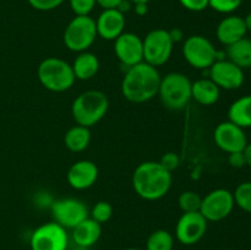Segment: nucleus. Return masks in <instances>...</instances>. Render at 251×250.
Listing matches in <instances>:
<instances>
[{
	"label": "nucleus",
	"instance_id": "obj_12",
	"mask_svg": "<svg viewBox=\"0 0 251 250\" xmlns=\"http://www.w3.org/2000/svg\"><path fill=\"white\" fill-rule=\"evenodd\" d=\"M207 230V220L198 212H185L180 216L176 225V237L184 245L200 242Z\"/></svg>",
	"mask_w": 251,
	"mask_h": 250
},
{
	"label": "nucleus",
	"instance_id": "obj_30",
	"mask_svg": "<svg viewBox=\"0 0 251 250\" xmlns=\"http://www.w3.org/2000/svg\"><path fill=\"white\" fill-rule=\"evenodd\" d=\"M69 4L75 16H86L93 11L97 1L96 0H69Z\"/></svg>",
	"mask_w": 251,
	"mask_h": 250
},
{
	"label": "nucleus",
	"instance_id": "obj_7",
	"mask_svg": "<svg viewBox=\"0 0 251 250\" xmlns=\"http://www.w3.org/2000/svg\"><path fill=\"white\" fill-rule=\"evenodd\" d=\"M144 46V61L150 65H164L171 59L174 42L172 41L169 31L163 28H156L150 31L142 39Z\"/></svg>",
	"mask_w": 251,
	"mask_h": 250
},
{
	"label": "nucleus",
	"instance_id": "obj_36",
	"mask_svg": "<svg viewBox=\"0 0 251 250\" xmlns=\"http://www.w3.org/2000/svg\"><path fill=\"white\" fill-rule=\"evenodd\" d=\"M134 10L137 16H145L149 11V7H147V4L140 2V4H134Z\"/></svg>",
	"mask_w": 251,
	"mask_h": 250
},
{
	"label": "nucleus",
	"instance_id": "obj_11",
	"mask_svg": "<svg viewBox=\"0 0 251 250\" xmlns=\"http://www.w3.org/2000/svg\"><path fill=\"white\" fill-rule=\"evenodd\" d=\"M51 216L54 222L61 227L73 229L80 222L88 217V210L85 203L78 199H59L51 203Z\"/></svg>",
	"mask_w": 251,
	"mask_h": 250
},
{
	"label": "nucleus",
	"instance_id": "obj_34",
	"mask_svg": "<svg viewBox=\"0 0 251 250\" xmlns=\"http://www.w3.org/2000/svg\"><path fill=\"white\" fill-rule=\"evenodd\" d=\"M228 163L233 168H243L244 166H247V158H245L244 151L233 152V153L228 154Z\"/></svg>",
	"mask_w": 251,
	"mask_h": 250
},
{
	"label": "nucleus",
	"instance_id": "obj_18",
	"mask_svg": "<svg viewBox=\"0 0 251 250\" xmlns=\"http://www.w3.org/2000/svg\"><path fill=\"white\" fill-rule=\"evenodd\" d=\"M247 32L244 19L237 15H229L218 24L216 28V37L221 43L228 47L244 38Z\"/></svg>",
	"mask_w": 251,
	"mask_h": 250
},
{
	"label": "nucleus",
	"instance_id": "obj_19",
	"mask_svg": "<svg viewBox=\"0 0 251 250\" xmlns=\"http://www.w3.org/2000/svg\"><path fill=\"white\" fill-rule=\"evenodd\" d=\"M102 234L100 223L96 222L91 217H87L82 222L73 228V239L78 247L88 248L95 245L100 240Z\"/></svg>",
	"mask_w": 251,
	"mask_h": 250
},
{
	"label": "nucleus",
	"instance_id": "obj_44",
	"mask_svg": "<svg viewBox=\"0 0 251 250\" xmlns=\"http://www.w3.org/2000/svg\"><path fill=\"white\" fill-rule=\"evenodd\" d=\"M250 42H251V39H250Z\"/></svg>",
	"mask_w": 251,
	"mask_h": 250
},
{
	"label": "nucleus",
	"instance_id": "obj_15",
	"mask_svg": "<svg viewBox=\"0 0 251 250\" xmlns=\"http://www.w3.org/2000/svg\"><path fill=\"white\" fill-rule=\"evenodd\" d=\"M114 53L123 65H136L144 61L142 39L131 32H124L114 41Z\"/></svg>",
	"mask_w": 251,
	"mask_h": 250
},
{
	"label": "nucleus",
	"instance_id": "obj_13",
	"mask_svg": "<svg viewBox=\"0 0 251 250\" xmlns=\"http://www.w3.org/2000/svg\"><path fill=\"white\" fill-rule=\"evenodd\" d=\"M213 139H215L216 145L218 149L227 152L228 154L233 152L244 151L248 145L247 135H245L244 129L234 123L223 122L216 126L215 132H213Z\"/></svg>",
	"mask_w": 251,
	"mask_h": 250
},
{
	"label": "nucleus",
	"instance_id": "obj_5",
	"mask_svg": "<svg viewBox=\"0 0 251 250\" xmlns=\"http://www.w3.org/2000/svg\"><path fill=\"white\" fill-rule=\"evenodd\" d=\"M190 78L181 73H169L161 78L158 97L166 108L181 110L191 100Z\"/></svg>",
	"mask_w": 251,
	"mask_h": 250
},
{
	"label": "nucleus",
	"instance_id": "obj_8",
	"mask_svg": "<svg viewBox=\"0 0 251 250\" xmlns=\"http://www.w3.org/2000/svg\"><path fill=\"white\" fill-rule=\"evenodd\" d=\"M183 55L189 65L202 70L212 66V64L217 60L218 51L210 39L205 36L194 34L184 41Z\"/></svg>",
	"mask_w": 251,
	"mask_h": 250
},
{
	"label": "nucleus",
	"instance_id": "obj_28",
	"mask_svg": "<svg viewBox=\"0 0 251 250\" xmlns=\"http://www.w3.org/2000/svg\"><path fill=\"white\" fill-rule=\"evenodd\" d=\"M113 207L108 201H98L91 211V218L98 223H105L112 218Z\"/></svg>",
	"mask_w": 251,
	"mask_h": 250
},
{
	"label": "nucleus",
	"instance_id": "obj_23",
	"mask_svg": "<svg viewBox=\"0 0 251 250\" xmlns=\"http://www.w3.org/2000/svg\"><path fill=\"white\" fill-rule=\"evenodd\" d=\"M226 55L229 61L239 66L240 69L251 68V42L248 38L239 39L235 43L227 47Z\"/></svg>",
	"mask_w": 251,
	"mask_h": 250
},
{
	"label": "nucleus",
	"instance_id": "obj_37",
	"mask_svg": "<svg viewBox=\"0 0 251 250\" xmlns=\"http://www.w3.org/2000/svg\"><path fill=\"white\" fill-rule=\"evenodd\" d=\"M169 34H171V38L174 43H176V42H180L181 39H183V32H181V29H179V28L172 29V31H169Z\"/></svg>",
	"mask_w": 251,
	"mask_h": 250
},
{
	"label": "nucleus",
	"instance_id": "obj_27",
	"mask_svg": "<svg viewBox=\"0 0 251 250\" xmlns=\"http://www.w3.org/2000/svg\"><path fill=\"white\" fill-rule=\"evenodd\" d=\"M202 198L196 191H184L179 195L178 203L183 213L185 212H198L200 211Z\"/></svg>",
	"mask_w": 251,
	"mask_h": 250
},
{
	"label": "nucleus",
	"instance_id": "obj_3",
	"mask_svg": "<svg viewBox=\"0 0 251 250\" xmlns=\"http://www.w3.org/2000/svg\"><path fill=\"white\" fill-rule=\"evenodd\" d=\"M109 100L105 93L98 90H88L80 93L71 104V115L77 125L92 127L105 117Z\"/></svg>",
	"mask_w": 251,
	"mask_h": 250
},
{
	"label": "nucleus",
	"instance_id": "obj_2",
	"mask_svg": "<svg viewBox=\"0 0 251 250\" xmlns=\"http://www.w3.org/2000/svg\"><path fill=\"white\" fill-rule=\"evenodd\" d=\"M171 172L159 162H142L132 173V188L141 199L156 201L167 195L172 186Z\"/></svg>",
	"mask_w": 251,
	"mask_h": 250
},
{
	"label": "nucleus",
	"instance_id": "obj_22",
	"mask_svg": "<svg viewBox=\"0 0 251 250\" xmlns=\"http://www.w3.org/2000/svg\"><path fill=\"white\" fill-rule=\"evenodd\" d=\"M228 120L243 129L251 127V95L243 96L230 104Z\"/></svg>",
	"mask_w": 251,
	"mask_h": 250
},
{
	"label": "nucleus",
	"instance_id": "obj_35",
	"mask_svg": "<svg viewBox=\"0 0 251 250\" xmlns=\"http://www.w3.org/2000/svg\"><path fill=\"white\" fill-rule=\"evenodd\" d=\"M97 4L103 9H117L118 5L123 1V0H96Z\"/></svg>",
	"mask_w": 251,
	"mask_h": 250
},
{
	"label": "nucleus",
	"instance_id": "obj_39",
	"mask_svg": "<svg viewBox=\"0 0 251 250\" xmlns=\"http://www.w3.org/2000/svg\"><path fill=\"white\" fill-rule=\"evenodd\" d=\"M245 158H247V166H249L251 168V142H248L247 147L244 150Z\"/></svg>",
	"mask_w": 251,
	"mask_h": 250
},
{
	"label": "nucleus",
	"instance_id": "obj_41",
	"mask_svg": "<svg viewBox=\"0 0 251 250\" xmlns=\"http://www.w3.org/2000/svg\"><path fill=\"white\" fill-rule=\"evenodd\" d=\"M130 1H131L132 4H140V2H142V4H149L151 0H130Z\"/></svg>",
	"mask_w": 251,
	"mask_h": 250
},
{
	"label": "nucleus",
	"instance_id": "obj_29",
	"mask_svg": "<svg viewBox=\"0 0 251 250\" xmlns=\"http://www.w3.org/2000/svg\"><path fill=\"white\" fill-rule=\"evenodd\" d=\"M243 0H208V6L221 14H230L242 5Z\"/></svg>",
	"mask_w": 251,
	"mask_h": 250
},
{
	"label": "nucleus",
	"instance_id": "obj_26",
	"mask_svg": "<svg viewBox=\"0 0 251 250\" xmlns=\"http://www.w3.org/2000/svg\"><path fill=\"white\" fill-rule=\"evenodd\" d=\"M235 205L245 212L251 213V181L240 183L233 193Z\"/></svg>",
	"mask_w": 251,
	"mask_h": 250
},
{
	"label": "nucleus",
	"instance_id": "obj_17",
	"mask_svg": "<svg viewBox=\"0 0 251 250\" xmlns=\"http://www.w3.org/2000/svg\"><path fill=\"white\" fill-rule=\"evenodd\" d=\"M125 15L118 9H103L96 21L97 36L105 41H115L125 28Z\"/></svg>",
	"mask_w": 251,
	"mask_h": 250
},
{
	"label": "nucleus",
	"instance_id": "obj_25",
	"mask_svg": "<svg viewBox=\"0 0 251 250\" xmlns=\"http://www.w3.org/2000/svg\"><path fill=\"white\" fill-rule=\"evenodd\" d=\"M174 238L168 230L157 229L147 238L146 250H173Z\"/></svg>",
	"mask_w": 251,
	"mask_h": 250
},
{
	"label": "nucleus",
	"instance_id": "obj_33",
	"mask_svg": "<svg viewBox=\"0 0 251 250\" xmlns=\"http://www.w3.org/2000/svg\"><path fill=\"white\" fill-rule=\"evenodd\" d=\"M180 5L193 12L203 11L208 7V0H179Z\"/></svg>",
	"mask_w": 251,
	"mask_h": 250
},
{
	"label": "nucleus",
	"instance_id": "obj_24",
	"mask_svg": "<svg viewBox=\"0 0 251 250\" xmlns=\"http://www.w3.org/2000/svg\"><path fill=\"white\" fill-rule=\"evenodd\" d=\"M91 131L88 127L76 124L70 127L64 136V144L71 152H82L90 145Z\"/></svg>",
	"mask_w": 251,
	"mask_h": 250
},
{
	"label": "nucleus",
	"instance_id": "obj_42",
	"mask_svg": "<svg viewBox=\"0 0 251 250\" xmlns=\"http://www.w3.org/2000/svg\"><path fill=\"white\" fill-rule=\"evenodd\" d=\"M124 250H142V249H139V248H126V249Z\"/></svg>",
	"mask_w": 251,
	"mask_h": 250
},
{
	"label": "nucleus",
	"instance_id": "obj_4",
	"mask_svg": "<svg viewBox=\"0 0 251 250\" xmlns=\"http://www.w3.org/2000/svg\"><path fill=\"white\" fill-rule=\"evenodd\" d=\"M37 76L44 88L51 92H65L75 83L73 66L56 56H49L41 61Z\"/></svg>",
	"mask_w": 251,
	"mask_h": 250
},
{
	"label": "nucleus",
	"instance_id": "obj_31",
	"mask_svg": "<svg viewBox=\"0 0 251 250\" xmlns=\"http://www.w3.org/2000/svg\"><path fill=\"white\" fill-rule=\"evenodd\" d=\"M27 1L38 11H50L60 6L65 0H27Z\"/></svg>",
	"mask_w": 251,
	"mask_h": 250
},
{
	"label": "nucleus",
	"instance_id": "obj_38",
	"mask_svg": "<svg viewBox=\"0 0 251 250\" xmlns=\"http://www.w3.org/2000/svg\"><path fill=\"white\" fill-rule=\"evenodd\" d=\"M131 5H132V2L130 1V0H123V1L118 5L117 9L119 10L120 12H123V14H125V12H127L131 10Z\"/></svg>",
	"mask_w": 251,
	"mask_h": 250
},
{
	"label": "nucleus",
	"instance_id": "obj_32",
	"mask_svg": "<svg viewBox=\"0 0 251 250\" xmlns=\"http://www.w3.org/2000/svg\"><path fill=\"white\" fill-rule=\"evenodd\" d=\"M159 163H161L167 171L172 173V172L176 171V169L179 167V164H180V159H179L178 154L174 153V152H167V153H164L163 156H162Z\"/></svg>",
	"mask_w": 251,
	"mask_h": 250
},
{
	"label": "nucleus",
	"instance_id": "obj_21",
	"mask_svg": "<svg viewBox=\"0 0 251 250\" xmlns=\"http://www.w3.org/2000/svg\"><path fill=\"white\" fill-rule=\"evenodd\" d=\"M71 66H73L74 75L77 80H91L97 75L100 70V60L96 54L86 50L78 53Z\"/></svg>",
	"mask_w": 251,
	"mask_h": 250
},
{
	"label": "nucleus",
	"instance_id": "obj_10",
	"mask_svg": "<svg viewBox=\"0 0 251 250\" xmlns=\"http://www.w3.org/2000/svg\"><path fill=\"white\" fill-rule=\"evenodd\" d=\"M69 235L56 222H48L34 229L31 237L32 250H66Z\"/></svg>",
	"mask_w": 251,
	"mask_h": 250
},
{
	"label": "nucleus",
	"instance_id": "obj_9",
	"mask_svg": "<svg viewBox=\"0 0 251 250\" xmlns=\"http://www.w3.org/2000/svg\"><path fill=\"white\" fill-rule=\"evenodd\" d=\"M235 202L232 191L227 189H215L201 201L200 212L207 222H220L232 213Z\"/></svg>",
	"mask_w": 251,
	"mask_h": 250
},
{
	"label": "nucleus",
	"instance_id": "obj_43",
	"mask_svg": "<svg viewBox=\"0 0 251 250\" xmlns=\"http://www.w3.org/2000/svg\"><path fill=\"white\" fill-rule=\"evenodd\" d=\"M250 74H251V68H250Z\"/></svg>",
	"mask_w": 251,
	"mask_h": 250
},
{
	"label": "nucleus",
	"instance_id": "obj_6",
	"mask_svg": "<svg viewBox=\"0 0 251 250\" xmlns=\"http://www.w3.org/2000/svg\"><path fill=\"white\" fill-rule=\"evenodd\" d=\"M97 38L96 21L90 16H75L66 26L63 41L66 48L75 53L86 51Z\"/></svg>",
	"mask_w": 251,
	"mask_h": 250
},
{
	"label": "nucleus",
	"instance_id": "obj_20",
	"mask_svg": "<svg viewBox=\"0 0 251 250\" xmlns=\"http://www.w3.org/2000/svg\"><path fill=\"white\" fill-rule=\"evenodd\" d=\"M221 88L211 78H200L191 85V100L201 105H212L220 100Z\"/></svg>",
	"mask_w": 251,
	"mask_h": 250
},
{
	"label": "nucleus",
	"instance_id": "obj_14",
	"mask_svg": "<svg viewBox=\"0 0 251 250\" xmlns=\"http://www.w3.org/2000/svg\"><path fill=\"white\" fill-rule=\"evenodd\" d=\"M210 78L221 90H238L244 83V71L228 59L216 60L210 68Z\"/></svg>",
	"mask_w": 251,
	"mask_h": 250
},
{
	"label": "nucleus",
	"instance_id": "obj_16",
	"mask_svg": "<svg viewBox=\"0 0 251 250\" xmlns=\"http://www.w3.org/2000/svg\"><path fill=\"white\" fill-rule=\"evenodd\" d=\"M98 167L95 162L88 159H81L75 162L69 168L66 179L69 185L75 190H86L97 181Z\"/></svg>",
	"mask_w": 251,
	"mask_h": 250
},
{
	"label": "nucleus",
	"instance_id": "obj_40",
	"mask_svg": "<svg viewBox=\"0 0 251 250\" xmlns=\"http://www.w3.org/2000/svg\"><path fill=\"white\" fill-rule=\"evenodd\" d=\"M243 19H244V24L248 31H251V12H249V14L245 17H243Z\"/></svg>",
	"mask_w": 251,
	"mask_h": 250
},
{
	"label": "nucleus",
	"instance_id": "obj_1",
	"mask_svg": "<svg viewBox=\"0 0 251 250\" xmlns=\"http://www.w3.org/2000/svg\"><path fill=\"white\" fill-rule=\"evenodd\" d=\"M161 75L154 66L141 61L127 69L122 81V93L129 102L145 103L158 95Z\"/></svg>",
	"mask_w": 251,
	"mask_h": 250
}]
</instances>
